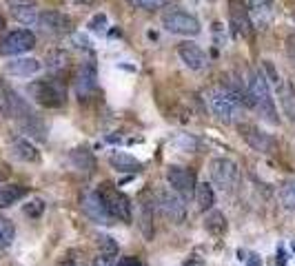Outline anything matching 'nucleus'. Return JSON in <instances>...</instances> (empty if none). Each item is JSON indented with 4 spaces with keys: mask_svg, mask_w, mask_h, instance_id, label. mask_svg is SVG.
<instances>
[{
    "mask_svg": "<svg viewBox=\"0 0 295 266\" xmlns=\"http://www.w3.org/2000/svg\"><path fill=\"white\" fill-rule=\"evenodd\" d=\"M82 211H85V215L89 217V220H94L96 224H113V220L109 217V213L104 211V204L100 202L98 193L96 191H91V193H87L85 198H82Z\"/></svg>",
    "mask_w": 295,
    "mask_h": 266,
    "instance_id": "obj_14",
    "label": "nucleus"
},
{
    "mask_svg": "<svg viewBox=\"0 0 295 266\" xmlns=\"http://www.w3.org/2000/svg\"><path fill=\"white\" fill-rule=\"evenodd\" d=\"M282 202L289 208H295V180L286 182V184L282 186Z\"/></svg>",
    "mask_w": 295,
    "mask_h": 266,
    "instance_id": "obj_28",
    "label": "nucleus"
},
{
    "mask_svg": "<svg viewBox=\"0 0 295 266\" xmlns=\"http://www.w3.org/2000/svg\"><path fill=\"white\" fill-rule=\"evenodd\" d=\"M36 47V35L29 29H16L9 31L0 40V56H20Z\"/></svg>",
    "mask_w": 295,
    "mask_h": 266,
    "instance_id": "obj_6",
    "label": "nucleus"
},
{
    "mask_svg": "<svg viewBox=\"0 0 295 266\" xmlns=\"http://www.w3.org/2000/svg\"><path fill=\"white\" fill-rule=\"evenodd\" d=\"M27 93L33 102L47 106V109H60L67 102V91L56 80H36L27 87Z\"/></svg>",
    "mask_w": 295,
    "mask_h": 266,
    "instance_id": "obj_3",
    "label": "nucleus"
},
{
    "mask_svg": "<svg viewBox=\"0 0 295 266\" xmlns=\"http://www.w3.org/2000/svg\"><path fill=\"white\" fill-rule=\"evenodd\" d=\"M71 160H73V164H76V168H80V171L82 168H85V171L87 168H89V171L94 168V158H91V153L87 149H76L71 153Z\"/></svg>",
    "mask_w": 295,
    "mask_h": 266,
    "instance_id": "obj_25",
    "label": "nucleus"
},
{
    "mask_svg": "<svg viewBox=\"0 0 295 266\" xmlns=\"http://www.w3.org/2000/svg\"><path fill=\"white\" fill-rule=\"evenodd\" d=\"M262 66H264V71H266V75H264V78H266V80H271V82L275 84V89H277V87H280V84H282V80H280V75H277V71L273 69L271 60H264V62H262Z\"/></svg>",
    "mask_w": 295,
    "mask_h": 266,
    "instance_id": "obj_31",
    "label": "nucleus"
},
{
    "mask_svg": "<svg viewBox=\"0 0 295 266\" xmlns=\"http://www.w3.org/2000/svg\"><path fill=\"white\" fill-rule=\"evenodd\" d=\"M249 16L255 25L264 27L273 16V0H249Z\"/></svg>",
    "mask_w": 295,
    "mask_h": 266,
    "instance_id": "obj_17",
    "label": "nucleus"
},
{
    "mask_svg": "<svg viewBox=\"0 0 295 266\" xmlns=\"http://www.w3.org/2000/svg\"><path fill=\"white\" fill-rule=\"evenodd\" d=\"M277 96H280V104H282L284 115L291 122H295V84L282 82L280 87H277Z\"/></svg>",
    "mask_w": 295,
    "mask_h": 266,
    "instance_id": "obj_18",
    "label": "nucleus"
},
{
    "mask_svg": "<svg viewBox=\"0 0 295 266\" xmlns=\"http://www.w3.org/2000/svg\"><path fill=\"white\" fill-rule=\"evenodd\" d=\"M196 202L197 206H200V211H209V208H213L215 204V193H213V186L209 184V182H200V184L196 186Z\"/></svg>",
    "mask_w": 295,
    "mask_h": 266,
    "instance_id": "obj_22",
    "label": "nucleus"
},
{
    "mask_svg": "<svg viewBox=\"0 0 295 266\" xmlns=\"http://www.w3.org/2000/svg\"><path fill=\"white\" fill-rule=\"evenodd\" d=\"M38 25L45 33H69L71 31V18L65 16L60 11H42L40 18H38Z\"/></svg>",
    "mask_w": 295,
    "mask_h": 266,
    "instance_id": "obj_12",
    "label": "nucleus"
},
{
    "mask_svg": "<svg viewBox=\"0 0 295 266\" xmlns=\"http://www.w3.org/2000/svg\"><path fill=\"white\" fill-rule=\"evenodd\" d=\"M14 239V224L9 220H2L0 217V248H5L11 244Z\"/></svg>",
    "mask_w": 295,
    "mask_h": 266,
    "instance_id": "obj_26",
    "label": "nucleus"
},
{
    "mask_svg": "<svg viewBox=\"0 0 295 266\" xmlns=\"http://www.w3.org/2000/svg\"><path fill=\"white\" fill-rule=\"evenodd\" d=\"M129 2L135 4V7H140V9H149V11H153V9L164 7L169 0H129Z\"/></svg>",
    "mask_w": 295,
    "mask_h": 266,
    "instance_id": "obj_29",
    "label": "nucleus"
},
{
    "mask_svg": "<svg viewBox=\"0 0 295 266\" xmlns=\"http://www.w3.org/2000/svg\"><path fill=\"white\" fill-rule=\"evenodd\" d=\"M289 56L293 58V62H295V35L289 38Z\"/></svg>",
    "mask_w": 295,
    "mask_h": 266,
    "instance_id": "obj_36",
    "label": "nucleus"
},
{
    "mask_svg": "<svg viewBox=\"0 0 295 266\" xmlns=\"http://www.w3.org/2000/svg\"><path fill=\"white\" fill-rule=\"evenodd\" d=\"M277 257H280V266H284V262H286V257H284V253H277Z\"/></svg>",
    "mask_w": 295,
    "mask_h": 266,
    "instance_id": "obj_38",
    "label": "nucleus"
},
{
    "mask_svg": "<svg viewBox=\"0 0 295 266\" xmlns=\"http://www.w3.org/2000/svg\"><path fill=\"white\" fill-rule=\"evenodd\" d=\"M5 71L11 75H33L40 71V60L36 58H16V60L7 62L5 65Z\"/></svg>",
    "mask_w": 295,
    "mask_h": 266,
    "instance_id": "obj_16",
    "label": "nucleus"
},
{
    "mask_svg": "<svg viewBox=\"0 0 295 266\" xmlns=\"http://www.w3.org/2000/svg\"><path fill=\"white\" fill-rule=\"evenodd\" d=\"M109 164H111L116 171H120V173H138V171H142V162L135 160L133 155H129V153H111V155H109Z\"/></svg>",
    "mask_w": 295,
    "mask_h": 266,
    "instance_id": "obj_19",
    "label": "nucleus"
},
{
    "mask_svg": "<svg viewBox=\"0 0 295 266\" xmlns=\"http://www.w3.org/2000/svg\"><path fill=\"white\" fill-rule=\"evenodd\" d=\"M178 56H180V60L193 71H202V69H206V65H209L206 53L202 51L196 42H189V40L178 44Z\"/></svg>",
    "mask_w": 295,
    "mask_h": 266,
    "instance_id": "obj_13",
    "label": "nucleus"
},
{
    "mask_svg": "<svg viewBox=\"0 0 295 266\" xmlns=\"http://www.w3.org/2000/svg\"><path fill=\"white\" fill-rule=\"evenodd\" d=\"M211 180L222 191H233L237 184V164L229 158H215L211 162Z\"/></svg>",
    "mask_w": 295,
    "mask_h": 266,
    "instance_id": "obj_8",
    "label": "nucleus"
},
{
    "mask_svg": "<svg viewBox=\"0 0 295 266\" xmlns=\"http://www.w3.org/2000/svg\"><path fill=\"white\" fill-rule=\"evenodd\" d=\"M7 106V89L0 87V109H5Z\"/></svg>",
    "mask_w": 295,
    "mask_h": 266,
    "instance_id": "obj_37",
    "label": "nucleus"
},
{
    "mask_svg": "<svg viewBox=\"0 0 295 266\" xmlns=\"http://www.w3.org/2000/svg\"><path fill=\"white\" fill-rule=\"evenodd\" d=\"M166 182H169L171 189H173L178 195H182V198H193L196 186H197L196 173L184 168V166H169L166 168Z\"/></svg>",
    "mask_w": 295,
    "mask_h": 266,
    "instance_id": "obj_10",
    "label": "nucleus"
},
{
    "mask_svg": "<svg viewBox=\"0 0 295 266\" xmlns=\"http://www.w3.org/2000/svg\"><path fill=\"white\" fill-rule=\"evenodd\" d=\"M98 198L100 202L104 204V211L109 213L111 220H118V222H131V202L122 191H118L111 182H104L98 191Z\"/></svg>",
    "mask_w": 295,
    "mask_h": 266,
    "instance_id": "obj_4",
    "label": "nucleus"
},
{
    "mask_svg": "<svg viewBox=\"0 0 295 266\" xmlns=\"http://www.w3.org/2000/svg\"><path fill=\"white\" fill-rule=\"evenodd\" d=\"M229 22L237 38H251L253 35V20L249 16V7L242 0H229Z\"/></svg>",
    "mask_w": 295,
    "mask_h": 266,
    "instance_id": "obj_9",
    "label": "nucleus"
},
{
    "mask_svg": "<svg viewBox=\"0 0 295 266\" xmlns=\"http://www.w3.org/2000/svg\"><path fill=\"white\" fill-rule=\"evenodd\" d=\"M237 257H240V260H244L246 264L249 266H262V260H260L258 255H255V253H249V251H237Z\"/></svg>",
    "mask_w": 295,
    "mask_h": 266,
    "instance_id": "obj_32",
    "label": "nucleus"
},
{
    "mask_svg": "<svg viewBox=\"0 0 295 266\" xmlns=\"http://www.w3.org/2000/svg\"><path fill=\"white\" fill-rule=\"evenodd\" d=\"M158 204H160V211L166 220L175 222V224L184 222V217H187V204H184L182 195H178L171 186L158 193Z\"/></svg>",
    "mask_w": 295,
    "mask_h": 266,
    "instance_id": "obj_7",
    "label": "nucleus"
},
{
    "mask_svg": "<svg viewBox=\"0 0 295 266\" xmlns=\"http://www.w3.org/2000/svg\"><path fill=\"white\" fill-rule=\"evenodd\" d=\"M293 251H295V239H293Z\"/></svg>",
    "mask_w": 295,
    "mask_h": 266,
    "instance_id": "obj_41",
    "label": "nucleus"
},
{
    "mask_svg": "<svg viewBox=\"0 0 295 266\" xmlns=\"http://www.w3.org/2000/svg\"><path fill=\"white\" fill-rule=\"evenodd\" d=\"M118 266H142V262H140L138 257H122V260L118 262Z\"/></svg>",
    "mask_w": 295,
    "mask_h": 266,
    "instance_id": "obj_34",
    "label": "nucleus"
},
{
    "mask_svg": "<svg viewBox=\"0 0 295 266\" xmlns=\"http://www.w3.org/2000/svg\"><path fill=\"white\" fill-rule=\"evenodd\" d=\"M91 266H116V257L113 255H102V253H100Z\"/></svg>",
    "mask_w": 295,
    "mask_h": 266,
    "instance_id": "obj_33",
    "label": "nucleus"
},
{
    "mask_svg": "<svg viewBox=\"0 0 295 266\" xmlns=\"http://www.w3.org/2000/svg\"><path fill=\"white\" fill-rule=\"evenodd\" d=\"M98 248L102 255H116L118 253V244L113 242V237H109V235H100L98 237Z\"/></svg>",
    "mask_w": 295,
    "mask_h": 266,
    "instance_id": "obj_27",
    "label": "nucleus"
},
{
    "mask_svg": "<svg viewBox=\"0 0 295 266\" xmlns=\"http://www.w3.org/2000/svg\"><path fill=\"white\" fill-rule=\"evenodd\" d=\"M2 27H5V20H2V18H0V31H2Z\"/></svg>",
    "mask_w": 295,
    "mask_h": 266,
    "instance_id": "obj_40",
    "label": "nucleus"
},
{
    "mask_svg": "<svg viewBox=\"0 0 295 266\" xmlns=\"http://www.w3.org/2000/svg\"><path fill=\"white\" fill-rule=\"evenodd\" d=\"M11 13H14V18H16L18 22H23V25H38V18H40V13H38L36 4L11 7Z\"/></svg>",
    "mask_w": 295,
    "mask_h": 266,
    "instance_id": "obj_23",
    "label": "nucleus"
},
{
    "mask_svg": "<svg viewBox=\"0 0 295 266\" xmlns=\"http://www.w3.org/2000/svg\"><path fill=\"white\" fill-rule=\"evenodd\" d=\"M29 191L20 184H7V186H0V208H7L11 204L20 202V200L27 195Z\"/></svg>",
    "mask_w": 295,
    "mask_h": 266,
    "instance_id": "obj_21",
    "label": "nucleus"
},
{
    "mask_svg": "<svg viewBox=\"0 0 295 266\" xmlns=\"http://www.w3.org/2000/svg\"><path fill=\"white\" fill-rule=\"evenodd\" d=\"M246 87H249V96L251 102H253V109L262 115L266 122L277 124L280 118H277L275 111V102L271 98V89H268V80L264 78L262 71H251L249 80H246Z\"/></svg>",
    "mask_w": 295,
    "mask_h": 266,
    "instance_id": "obj_1",
    "label": "nucleus"
},
{
    "mask_svg": "<svg viewBox=\"0 0 295 266\" xmlns=\"http://www.w3.org/2000/svg\"><path fill=\"white\" fill-rule=\"evenodd\" d=\"M42 211H45V204H42V200H33V202L25 204V213H27L29 217H40Z\"/></svg>",
    "mask_w": 295,
    "mask_h": 266,
    "instance_id": "obj_30",
    "label": "nucleus"
},
{
    "mask_svg": "<svg viewBox=\"0 0 295 266\" xmlns=\"http://www.w3.org/2000/svg\"><path fill=\"white\" fill-rule=\"evenodd\" d=\"M11 155L16 160H23V162H36L38 160V149L25 137H18V140L11 142Z\"/></svg>",
    "mask_w": 295,
    "mask_h": 266,
    "instance_id": "obj_20",
    "label": "nucleus"
},
{
    "mask_svg": "<svg viewBox=\"0 0 295 266\" xmlns=\"http://www.w3.org/2000/svg\"><path fill=\"white\" fill-rule=\"evenodd\" d=\"M63 266H78V264L73 260H67V262H63Z\"/></svg>",
    "mask_w": 295,
    "mask_h": 266,
    "instance_id": "obj_39",
    "label": "nucleus"
},
{
    "mask_svg": "<svg viewBox=\"0 0 295 266\" xmlns=\"http://www.w3.org/2000/svg\"><path fill=\"white\" fill-rule=\"evenodd\" d=\"M9 7H25V4H36L33 0H7Z\"/></svg>",
    "mask_w": 295,
    "mask_h": 266,
    "instance_id": "obj_35",
    "label": "nucleus"
},
{
    "mask_svg": "<svg viewBox=\"0 0 295 266\" xmlns=\"http://www.w3.org/2000/svg\"><path fill=\"white\" fill-rule=\"evenodd\" d=\"M204 229L213 235H222L227 233V217L222 215L220 211H211L204 220Z\"/></svg>",
    "mask_w": 295,
    "mask_h": 266,
    "instance_id": "obj_24",
    "label": "nucleus"
},
{
    "mask_svg": "<svg viewBox=\"0 0 295 266\" xmlns=\"http://www.w3.org/2000/svg\"><path fill=\"white\" fill-rule=\"evenodd\" d=\"M204 102L211 109V113L215 115L222 122H233L240 111V102L233 98V93L229 91L224 84H218V87H209L204 93Z\"/></svg>",
    "mask_w": 295,
    "mask_h": 266,
    "instance_id": "obj_2",
    "label": "nucleus"
},
{
    "mask_svg": "<svg viewBox=\"0 0 295 266\" xmlns=\"http://www.w3.org/2000/svg\"><path fill=\"white\" fill-rule=\"evenodd\" d=\"M240 133H242V137H244L246 144H249L253 151H258V153L271 155L273 151L277 149L275 137H273L271 133H266V131H260V129L253 127V124H240Z\"/></svg>",
    "mask_w": 295,
    "mask_h": 266,
    "instance_id": "obj_11",
    "label": "nucleus"
},
{
    "mask_svg": "<svg viewBox=\"0 0 295 266\" xmlns=\"http://www.w3.org/2000/svg\"><path fill=\"white\" fill-rule=\"evenodd\" d=\"M96 80H98L96 66L94 65H82L80 71H78V75H76V93L80 96V100L96 91V87H98Z\"/></svg>",
    "mask_w": 295,
    "mask_h": 266,
    "instance_id": "obj_15",
    "label": "nucleus"
},
{
    "mask_svg": "<svg viewBox=\"0 0 295 266\" xmlns=\"http://www.w3.org/2000/svg\"><path fill=\"white\" fill-rule=\"evenodd\" d=\"M162 25L166 31L178 35H197L200 33V22L193 13L182 11V9H166L162 13Z\"/></svg>",
    "mask_w": 295,
    "mask_h": 266,
    "instance_id": "obj_5",
    "label": "nucleus"
}]
</instances>
